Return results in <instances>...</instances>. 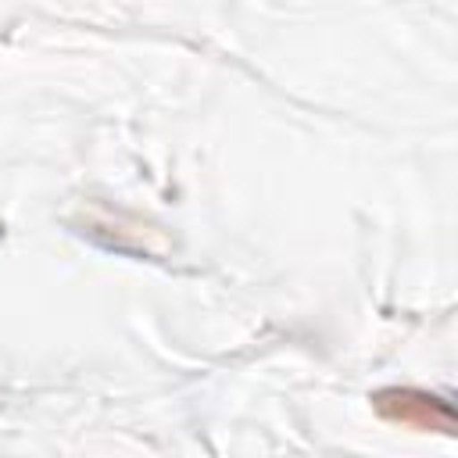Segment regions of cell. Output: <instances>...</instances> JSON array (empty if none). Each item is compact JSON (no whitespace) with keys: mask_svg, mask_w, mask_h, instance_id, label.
<instances>
[{"mask_svg":"<svg viewBox=\"0 0 458 458\" xmlns=\"http://www.w3.org/2000/svg\"><path fill=\"white\" fill-rule=\"evenodd\" d=\"M372 404L386 422H401V426H411V429H440V433H447L454 426L447 401H440V397H433L426 390H415V386H386V390H379L372 397Z\"/></svg>","mask_w":458,"mask_h":458,"instance_id":"obj_1","label":"cell"}]
</instances>
